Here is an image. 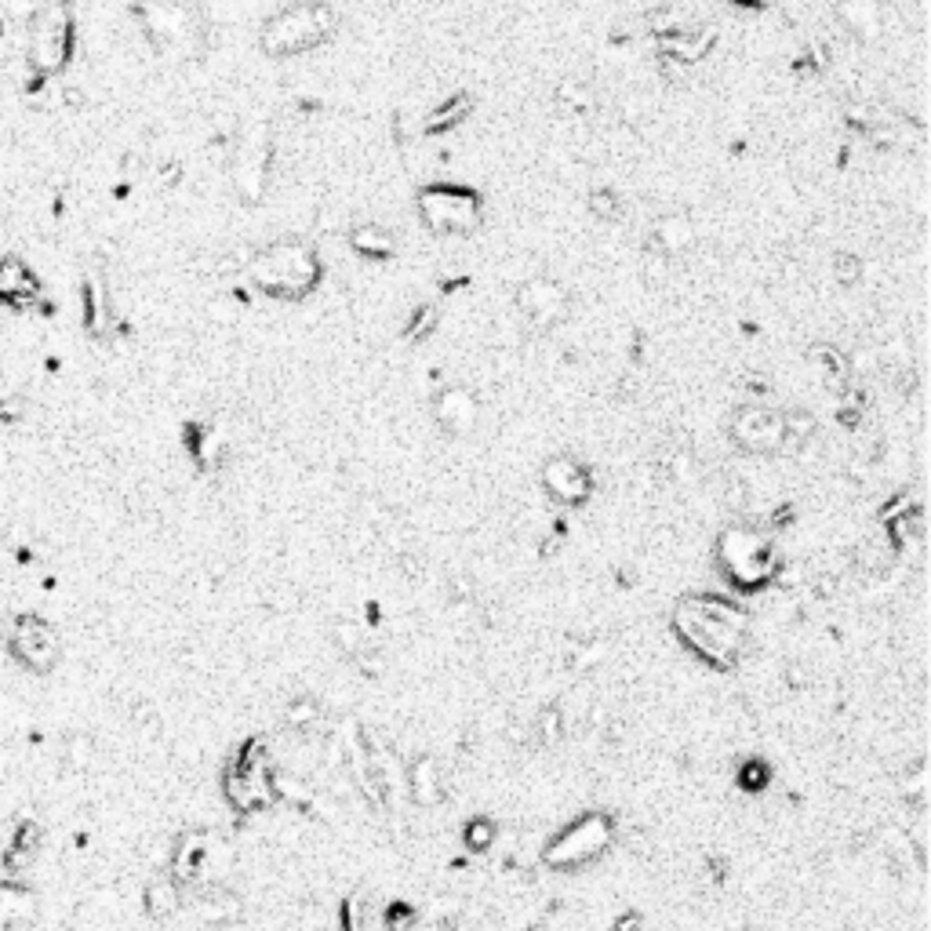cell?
Segmentation results:
<instances>
[{
  "mask_svg": "<svg viewBox=\"0 0 931 931\" xmlns=\"http://www.w3.org/2000/svg\"><path fill=\"white\" fill-rule=\"evenodd\" d=\"M335 11L324 4V0H302V4H291L281 8L277 15L262 22L259 33V48L270 55V59H288V55H302V51H313L317 44H324L335 33Z\"/></svg>",
  "mask_w": 931,
  "mask_h": 931,
  "instance_id": "3957f363",
  "label": "cell"
},
{
  "mask_svg": "<svg viewBox=\"0 0 931 931\" xmlns=\"http://www.w3.org/2000/svg\"><path fill=\"white\" fill-rule=\"evenodd\" d=\"M539 735H542V742L546 746H553V742L561 739L564 735V713L561 710H542V717H539Z\"/></svg>",
  "mask_w": 931,
  "mask_h": 931,
  "instance_id": "f546056e",
  "label": "cell"
},
{
  "mask_svg": "<svg viewBox=\"0 0 931 931\" xmlns=\"http://www.w3.org/2000/svg\"><path fill=\"white\" fill-rule=\"evenodd\" d=\"M586 208H590V215H593V219L611 222V219H619L622 201H619V193H615V190H608V186H601V190H593V193H590V201H586Z\"/></svg>",
  "mask_w": 931,
  "mask_h": 931,
  "instance_id": "4316f807",
  "label": "cell"
},
{
  "mask_svg": "<svg viewBox=\"0 0 931 931\" xmlns=\"http://www.w3.org/2000/svg\"><path fill=\"white\" fill-rule=\"evenodd\" d=\"M673 630L681 633V641L688 644L702 662L710 666H735L742 644H746V630H750V615L731 604L728 597H691L677 608L673 615Z\"/></svg>",
  "mask_w": 931,
  "mask_h": 931,
  "instance_id": "6da1fadb",
  "label": "cell"
},
{
  "mask_svg": "<svg viewBox=\"0 0 931 931\" xmlns=\"http://www.w3.org/2000/svg\"><path fill=\"white\" fill-rule=\"evenodd\" d=\"M335 637H339L342 651H350V655H361L364 651V633L353 626V622H339V630H335Z\"/></svg>",
  "mask_w": 931,
  "mask_h": 931,
  "instance_id": "1f68e13d",
  "label": "cell"
},
{
  "mask_svg": "<svg viewBox=\"0 0 931 931\" xmlns=\"http://www.w3.org/2000/svg\"><path fill=\"white\" fill-rule=\"evenodd\" d=\"M728 430L731 441L742 451H753V455H771V451L786 448V415L775 408H764V404L735 408V415L728 419Z\"/></svg>",
  "mask_w": 931,
  "mask_h": 931,
  "instance_id": "8fae6325",
  "label": "cell"
},
{
  "mask_svg": "<svg viewBox=\"0 0 931 931\" xmlns=\"http://www.w3.org/2000/svg\"><path fill=\"white\" fill-rule=\"evenodd\" d=\"M73 55V11L66 0H48L30 19V66L37 77L66 70Z\"/></svg>",
  "mask_w": 931,
  "mask_h": 931,
  "instance_id": "52a82bcc",
  "label": "cell"
},
{
  "mask_svg": "<svg viewBox=\"0 0 931 931\" xmlns=\"http://www.w3.org/2000/svg\"><path fill=\"white\" fill-rule=\"evenodd\" d=\"M84 321L95 335L110 328V302H106V291H102L99 281L84 284Z\"/></svg>",
  "mask_w": 931,
  "mask_h": 931,
  "instance_id": "603a6c76",
  "label": "cell"
},
{
  "mask_svg": "<svg viewBox=\"0 0 931 931\" xmlns=\"http://www.w3.org/2000/svg\"><path fill=\"white\" fill-rule=\"evenodd\" d=\"M517 310H521L531 324L553 328V324L568 321L571 299L561 281H553V277H531V281H524L521 288H517Z\"/></svg>",
  "mask_w": 931,
  "mask_h": 931,
  "instance_id": "7c38bea8",
  "label": "cell"
},
{
  "mask_svg": "<svg viewBox=\"0 0 931 931\" xmlns=\"http://www.w3.org/2000/svg\"><path fill=\"white\" fill-rule=\"evenodd\" d=\"M211 837L201 830H190L186 837H182L179 844H175V855H171V877L175 881H193V877H201L204 866H208L211 859Z\"/></svg>",
  "mask_w": 931,
  "mask_h": 931,
  "instance_id": "ac0fdd59",
  "label": "cell"
},
{
  "mask_svg": "<svg viewBox=\"0 0 931 931\" xmlns=\"http://www.w3.org/2000/svg\"><path fill=\"white\" fill-rule=\"evenodd\" d=\"M633 928H641V917H637V913H630V917H622V921L615 924V931H633Z\"/></svg>",
  "mask_w": 931,
  "mask_h": 931,
  "instance_id": "e575fe53",
  "label": "cell"
},
{
  "mask_svg": "<svg viewBox=\"0 0 931 931\" xmlns=\"http://www.w3.org/2000/svg\"><path fill=\"white\" fill-rule=\"evenodd\" d=\"M37 921V899L30 888L0 881V931H30Z\"/></svg>",
  "mask_w": 931,
  "mask_h": 931,
  "instance_id": "e0dca14e",
  "label": "cell"
},
{
  "mask_svg": "<svg viewBox=\"0 0 931 931\" xmlns=\"http://www.w3.org/2000/svg\"><path fill=\"white\" fill-rule=\"evenodd\" d=\"M477 397L466 386H444L433 401V419L448 433H466L477 422Z\"/></svg>",
  "mask_w": 931,
  "mask_h": 931,
  "instance_id": "5bb4252c",
  "label": "cell"
},
{
  "mask_svg": "<svg viewBox=\"0 0 931 931\" xmlns=\"http://www.w3.org/2000/svg\"><path fill=\"white\" fill-rule=\"evenodd\" d=\"M37 295H41V281H37V273L26 266L22 259H0V302H8V306H33L37 302Z\"/></svg>",
  "mask_w": 931,
  "mask_h": 931,
  "instance_id": "2e32d148",
  "label": "cell"
},
{
  "mask_svg": "<svg viewBox=\"0 0 931 931\" xmlns=\"http://www.w3.org/2000/svg\"><path fill=\"white\" fill-rule=\"evenodd\" d=\"M735 4H750V8H761V4H768V0H735Z\"/></svg>",
  "mask_w": 931,
  "mask_h": 931,
  "instance_id": "d590c367",
  "label": "cell"
},
{
  "mask_svg": "<svg viewBox=\"0 0 931 931\" xmlns=\"http://www.w3.org/2000/svg\"><path fill=\"white\" fill-rule=\"evenodd\" d=\"M317 721H321V706L313 699H299V702H291V710H288V724L295 731H313L317 728Z\"/></svg>",
  "mask_w": 931,
  "mask_h": 931,
  "instance_id": "f1b7e54d",
  "label": "cell"
},
{
  "mask_svg": "<svg viewBox=\"0 0 931 931\" xmlns=\"http://www.w3.org/2000/svg\"><path fill=\"white\" fill-rule=\"evenodd\" d=\"M350 251H357L361 259L382 262L397 251V241H393V233L386 230V226H379V222H364V226L350 230Z\"/></svg>",
  "mask_w": 931,
  "mask_h": 931,
  "instance_id": "44dd1931",
  "label": "cell"
},
{
  "mask_svg": "<svg viewBox=\"0 0 931 931\" xmlns=\"http://www.w3.org/2000/svg\"><path fill=\"white\" fill-rule=\"evenodd\" d=\"M717 561L739 590H757L764 582L779 575V553L771 546L764 531L753 528H728L717 539Z\"/></svg>",
  "mask_w": 931,
  "mask_h": 931,
  "instance_id": "277c9868",
  "label": "cell"
},
{
  "mask_svg": "<svg viewBox=\"0 0 931 931\" xmlns=\"http://www.w3.org/2000/svg\"><path fill=\"white\" fill-rule=\"evenodd\" d=\"M11 655L33 673H48L62 655L59 633L48 619L33 615V611H22L11 619Z\"/></svg>",
  "mask_w": 931,
  "mask_h": 931,
  "instance_id": "30bf717a",
  "label": "cell"
},
{
  "mask_svg": "<svg viewBox=\"0 0 931 931\" xmlns=\"http://www.w3.org/2000/svg\"><path fill=\"white\" fill-rule=\"evenodd\" d=\"M470 95H462V91H455L451 99H444L437 110L426 117V131L430 135H444V131H451V128H459L462 121H466V113H470Z\"/></svg>",
  "mask_w": 931,
  "mask_h": 931,
  "instance_id": "7402d4cb",
  "label": "cell"
},
{
  "mask_svg": "<svg viewBox=\"0 0 931 931\" xmlns=\"http://www.w3.org/2000/svg\"><path fill=\"white\" fill-rule=\"evenodd\" d=\"M408 797L419 808H433V804L444 801V786H441V768L433 757H415L408 764Z\"/></svg>",
  "mask_w": 931,
  "mask_h": 931,
  "instance_id": "d6986e66",
  "label": "cell"
},
{
  "mask_svg": "<svg viewBox=\"0 0 931 931\" xmlns=\"http://www.w3.org/2000/svg\"><path fill=\"white\" fill-rule=\"evenodd\" d=\"M179 906V881L175 877H161L146 888V913L150 917H168Z\"/></svg>",
  "mask_w": 931,
  "mask_h": 931,
  "instance_id": "cb8c5ba5",
  "label": "cell"
},
{
  "mask_svg": "<svg viewBox=\"0 0 931 931\" xmlns=\"http://www.w3.org/2000/svg\"><path fill=\"white\" fill-rule=\"evenodd\" d=\"M419 215L430 233H444V237H462L481 226L484 211L481 197L466 186L455 182H433L419 193Z\"/></svg>",
  "mask_w": 931,
  "mask_h": 931,
  "instance_id": "ba28073f",
  "label": "cell"
},
{
  "mask_svg": "<svg viewBox=\"0 0 931 931\" xmlns=\"http://www.w3.org/2000/svg\"><path fill=\"white\" fill-rule=\"evenodd\" d=\"M764 782H768V768L757 764V761L746 764V771H742V786H746V790H764Z\"/></svg>",
  "mask_w": 931,
  "mask_h": 931,
  "instance_id": "836d02e7",
  "label": "cell"
},
{
  "mask_svg": "<svg viewBox=\"0 0 931 931\" xmlns=\"http://www.w3.org/2000/svg\"><path fill=\"white\" fill-rule=\"evenodd\" d=\"M462 841H466V848L470 851H488V848H495V841H499V826H495L488 815H477L473 822H466Z\"/></svg>",
  "mask_w": 931,
  "mask_h": 931,
  "instance_id": "d4e9b609",
  "label": "cell"
},
{
  "mask_svg": "<svg viewBox=\"0 0 931 931\" xmlns=\"http://www.w3.org/2000/svg\"><path fill=\"white\" fill-rule=\"evenodd\" d=\"M135 19L142 33L164 55H190L201 44V15L182 0H139Z\"/></svg>",
  "mask_w": 931,
  "mask_h": 931,
  "instance_id": "8992f818",
  "label": "cell"
},
{
  "mask_svg": "<svg viewBox=\"0 0 931 931\" xmlns=\"http://www.w3.org/2000/svg\"><path fill=\"white\" fill-rule=\"evenodd\" d=\"M270 161H273V142L266 128H251L237 150H233L230 161V179L233 190L241 193V201L255 204L266 193V182H270Z\"/></svg>",
  "mask_w": 931,
  "mask_h": 931,
  "instance_id": "9c48e42d",
  "label": "cell"
},
{
  "mask_svg": "<svg viewBox=\"0 0 931 931\" xmlns=\"http://www.w3.org/2000/svg\"><path fill=\"white\" fill-rule=\"evenodd\" d=\"M33 11H37L33 0H0V15L8 19H33Z\"/></svg>",
  "mask_w": 931,
  "mask_h": 931,
  "instance_id": "d6a6232c",
  "label": "cell"
},
{
  "mask_svg": "<svg viewBox=\"0 0 931 931\" xmlns=\"http://www.w3.org/2000/svg\"><path fill=\"white\" fill-rule=\"evenodd\" d=\"M542 488L550 491V499H557L561 506H579L593 495V473L575 455H557V459L542 466Z\"/></svg>",
  "mask_w": 931,
  "mask_h": 931,
  "instance_id": "4fadbf2b",
  "label": "cell"
},
{
  "mask_svg": "<svg viewBox=\"0 0 931 931\" xmlns=\"http://www.w3.org/2000/svg\"><path fill=\"white\" fill-rule=\"evenodd\" d=\"M651 244H655V251L659 255H681V251H688L691 244H695V226H691L688 215H662L659 222H655V233H651Z\"/></svg>",
  "mask_w": 931,
  "mask_h": 931,
  "instance_id": "ffe728a7",
  "label": "cell"
},
{
  "mask_svg": "<svg viewBox=\"0 0 931 931\" xmlns=\"http://www.w3.org/2000/svg\"><path fill=\"white\" fill-rule=\"evenodd\" d=\"M662 41V55L670 62H681V66H691V62L706 59L717 44V30L713 26H681L677 33H666L659 37Z\"/></svg>",
  "mask_w": 931,
  "mask_h": 931,
  "instance_id": "9a60e30c",
  "label": "cell"
},
{
  "mask_svg": "<svg viewBox=\"0 0 931 931\" xmlns=\"http://www.w3.org/2000/svg\"><path fill=\"white\" fill-rule=\"evenodd\" d=\"M844 22H848L851 30L859 33H877V8H873V0H844Z\"/></svg>",
  "mask_w": 931,
  "mask_h": 931,
  "instance_id": "484cf974",
  "label": "cell"
},
{
  "mask_svg": "<svg viewBox=\"0 0 931 931\" xmlns=\"http://www.w3.org/2000/svg\"><path fill=\"white\" fill-rule=\"evenodd\" d=\"M611 837H615V822L604 811H590V815L568 822L557 837H550V844L542 848V862L564 873L582 870L611 848Z\"/></svg>",
  "mask_w": 931,
  "mask_h": 931,
  "instance_id": "5b68a950",
  "label": "cell"
},
{
  "mask_svg": "<svg viewBox=\"0 0 931 931\" xmlns=\"http://www.w3.org/2000/svg\"><path fill=\"white\" fill-rule=\"evenodd\" d=\"M433 331H437V310H433V306H419V310L408 317V324H404V335H408L411 342L430 339Z\"/></svg>",
  "mask_w": 931,
  "mask_h": 931,
  "instance_id": "83f0119b",
  "label": "cell"
},
{
  "mask_svg": "<svg viewBox=\"0 0 931 931\" xmlns=\"http://www.w3.org/2000/svg\"><path fill=\"white\" fill-rule=\"evenodd\" d=\"M833 273H837V281H841V284H859L862 262L855 259V255H837V262H833Z\"/></svg>",
  "mask_w": 931,
  "mask_h": 931,
  "instance_id": "4dcf8cb0",
  "label": "cell"
},
{
  "mask_svg": "<svg viewBox=\"0 0 931 931\" xmlns=\"http://www.w3.org/2000/svg\"><path fill=\"white\" fill-rule=\"evenodd\" d=\"M321 255L302 237H281L251 255L248 277L262 295L273 299H306L321 284Z\"/></svg>",
  "mask_w": 931,
  "mask_h": 931,
  "instance_id": "7a4b0ae2",
  "label": "cell"
}]
</instances>
